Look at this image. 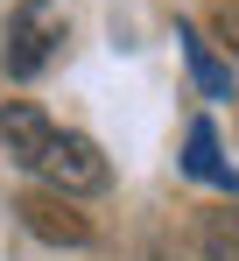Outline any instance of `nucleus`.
<instances>
[{
  "label": "nucleus",
  "mask_w": 239,
  "mask_h": 261,
  "mask_svg": "<svg viewBox=\"0 0 239 261\" xmlns=\"http://www.w3.org/2000/svg\"><path fill=\"white\" fill-rule=\"evenodd\" d=\"M64 36H71L64 0H21L7 14V36H0V71L7 78H36L42 64L64 49Z\"/></svg>",
  "instance_id": "obj_2"
},
{
  "label": "nucleus",
  "mask_w": 239,
  "mask_h": 261,
  "mask_svg": "<svg viewBox=\"0 0 239 261\" xmlns=\"http://www.w3.org/2000/svg\"><path fill=\"white\" fill-rule=\"evenodd\" d=\"M14 212H21V226L36 240H56V247H84L92 240V219L71 212V198H21Z\"/></svg>",
  "instance_id": "obj_3"
},
{
  "label": "nucleus",
  "mask_w": 239,
  "mask_h": 261,
  "mask_svg": "<svg viewBox=\"0 0 239 261\" xmlns=\"http://www.w3.org/2000/svg\"><path fill=\"white\" fill-rule=\"evenodd\" d=\"M176 43H183V57H190V71H197V85L211 92V99H225V92H232V71L218 64V49L204 43V29H190V21H183V29H176Z\"/></svg>",
  "instance_id": "obj_4"
},
{
  "label": "nucleus",
  "mask_w": 239,
  "mask_h": 261,
  "mask_svg": "<svg viewBox=\"0 0 239 261\" xmlns=\"http://www.w3.org/2000/svg\"><path fill=\"white\" fill-rule=\"evenodd\" d=\"M183 163H190V176H204V184H225V191L239 198V176L225 170V155H218V134L204 127V120L190 127V155H183Z\"/></svg>",
  "instance_id": "obj_5"
},
{
  "label": "nucleus",
  "mask_w": 239,
  "mask_h": 261,
  "mask_svg": "<svg viewBox=\"0 0 239 261\" xmlns=\"http://www.w3.org/2000/svg\"><path fill=\"white\" fill-rule=\"evenodd\" d=\"M211 36L239 57V0H218V7H211Z\"/></svg>",
  "instance_id": "obj_7"
},
{
  "label": "nucleus",
  "mask_w": 239,
  "mask_h": 261,
  "mask_svg": "<svg viewBox=\"0 0 239 261\" xmlns=\"http://www.w3.org/2000/svg\"><path fill=\"white\" fill-rule=\"evenodd\" d=\"M0 148H7L21 170L49 176L56 198H92V191L113 184L106 155H99V141H92V134L56 127V120H42L28 99H7V106H0Z\"/></svg>",
  "instance_id": "obj_1"
},
{
  "label": "nucleus",
  "mask_w": 239,
  "mask_h": 261,
  "mask_svg": "<svg viewBox=\"0 0 239 261\" xmlns=\"http://www.w3.org/2000/svg\"><path fill=\"white\" fill-rule=\"evenodd\" d=\"M204 261H239V212L204 219Z\"/></svg>",
  "instance_id": "obj_6"
}]
</instances>
